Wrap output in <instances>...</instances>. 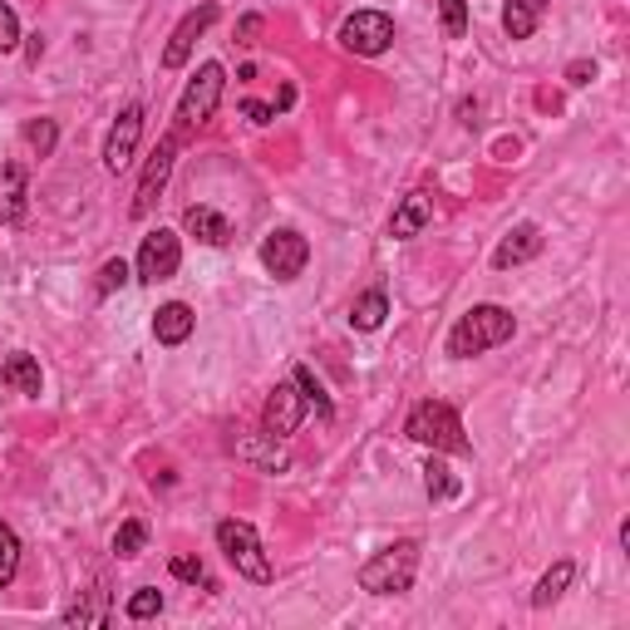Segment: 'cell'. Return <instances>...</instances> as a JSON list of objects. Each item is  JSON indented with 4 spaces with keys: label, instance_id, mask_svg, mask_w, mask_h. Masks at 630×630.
I'll list each match as a JSON object with an SVG mask.
<instances>
[{
    "label": "cell",
    "instance_id": "e0dca14e",
    "mask_svg": "<svg viewBox=\"0 0 630 630\" xmlns=\"http://www.w3.org/2000/svg\"><path fill=\"white\" fill-rule=\"evenodd\" d=\"M0 380L15 389V395H25V399H40V364H35V355H25V350H15L11 360L0 364Z\"/></svg>",
    "mask_w": 630,
    "mask_h": 630
},
{
    "label": "cell",
    "instance_id": "ba28073f",
    "mask_svg": "<svg viewBox=\"0 0 630 630\" xmlns=\"http://www.w3.org/2000/svg\"><path fill=\"white\" fill-rule=\"evenodd\" d=\"M178 261H182V246L172 232H149L139 246V281H149V286H158V281L178 277Z\"/></svg>",
    "mask_w": 630,
    "mask_h": 630
},
{
    "label": "cell",
    "instance_id": "52a82bcc",
    "mask_svg": "<svg viewBox=\"0 0 630 630\" xmlns=\"http://www.w3.org/2000/svg\"><path fill=\"white\" fill-rule=\"evenodd\" d=\"M306 261H310V246H306V236L291 232V227H277V232L261 242V267L277 281H296L300 271H306Z\"/></svg>",
    "mask_w": 630,
    "mask_h": 630
},
{
    "label": "cell",
    "instance_id": "4fadbf2b",
    "mask_svg": "<svg viewBox=\"0 0 630 630\" xmlns=\"http://www.w3.org/2000/svg\"><path fill=\"white\" fill-rule=\"evenodd\" d=\"M537 252H542V232H537L532 222L513 227V232L498 242V252H492V267L507 271V267H523V261H532Z\"/></svg>",
    "mask_w": 630,
    "mask_h": 630
},
{
    "label": "cell",
    "instance_id": "836d02e7",
    "mask_svg": "<svg viewBox=\"0 0 630 630\" xmlns=\"http://www.w3.org/2000/svg\"><path fill=\"white\" fill-rule=\"evenodd\" d=\"M566 79H571V85H591V79H596V65H591V60H577V65L566 69Z\"/></svg>",
    "mask_w": 630,
    "mask_h": 630
},
{
    "label": "cell",
    "instance_id": "9a60e30c",
    "mask_svg": "<svg viewBox=\"0 0 630 630\" xmlns=\"http://www.w3.org/2000/svg\"><path fill=\"white\" fill-rule=\"evenodd\" d=\"M197 316L193 306H182V300H168V306H158V316H153V335H158L163 345H182L188 335H193Z\"/></svg>",
    "mask_w": 630,
    "mask_h": 630
},
{
    "label": "cell",
    "instance_id": "ffe728a7",
    "mask_svg": "<svg viewBox=\"0 0 630 630\" xmlns=\"http://www.w3.org/2000/svg\"><path fill=\"white\" fill-rule=\"evenodd\" d=\"M236 459H246V463H261L267 473H277V468H286V449H281L277 438H236Z\"/></svg>",
    "mask_w": 630,
    "mask_h": 630
},
{
    "label": "cell",
    "instance_id": "5b68a950",
    "mask_svg": "<svg viewBox=\"0 0 630 630\" xmlns=\"http://www.w3.org/2000/svg\"><path fill=\"white\" fill-rule=\"evenodd\" d=\"M222 65H203L197 69V79L188 89H182V104H178V118H182V129H203L207 118L217 114V104H222Z\"/></svg>",
    "mask_w": 630,
    "mask_h": 630
},
{
    "label": "cell",
    "instance_id": "8fae6325",
    "mask_svg": "<svg viewBox=\"0 0 630 630\" xmlns=\"http://www.w3.org/2000/svg\"><path fill=\"white\" fill-rule=\"evenodd\" d=\"M300 414H306V399H300V385L291 380V385H277V395L267 399V414H261V424H267L271 438H286V434H296Z\"/></svg>",
    "mask_w": 630,
    "mask_h": 630
},
{
    "label": "cell",
    "instance_id": "277c9868",
    "mask_svg": "<svg viewBox=\"0 0 630 630\" xmlns=\"http://www.w3.org/2000/svg\"><path fill=\"white\" fill-rule=\"evenodd\" d=\"M217 547L227 552V562L242 571L246 581H257V587H267L277 571H271L267 552H261V537L252 523H236V517H227V523H217Z\"/></svg>",
    "mask_w": 630,
    "mask_h": 630
},
{
    "label": "cell",
    "instance_id": "7402d4cb",
    "mask_svg": "<svg viewBox=\"0 0 630 630\" xmlns=\"http://www.w3.org/2000/svg\"><path fill=\"white\" fill-rule=\"evenodd\" d=\"M571 577H577V566H571V562H556L552 571H547V577L537 581V591H532V606H552V601L562 596L566 587H571Z\"/></svg>",
    "mask_w": 630,
    "mask_h": 630
},
{
    "label": "cell",
    "instance_id": "f1b7e54d",
    "mask_svg": "<svg viewBox=\"0 0 630 630\" xmlns=\"http://www.w3.org/2000/svg\"><path fill=\"white\" fill-rule=\"evenodd\" d=\"M158 610H163V591L143 587V591H133V596H129V616L133 620H149V616H158Z\"/></svg>",
    "mask_w": 630,
    "mask_h": 630
},
{
    "label": "cell",
    "instance_id": "603a6c76",
    "mask_svg": "<svg viewBox=\"0 0 630 630\" xmlns=\"http://www.w3.org/2000/svg\"><path fill=\"white\" fill-rule=\"evenodd\" d=\"M424 492H428L434 502L459 498V478H453L449 463H438V459H428V463H424Z\"/></svg>",
    "mask_w": 630,
    "mask_h": 630
},
{
    "label": "cell",
    "instance_id": "4dcf8cb0",
    "mask_svg": "<svg viewBox=\"0 0 630 630\" xmlns=\"http://www.w3.org/2000/svg\"><path fill=\"white\" fill-rule=\"evenodd\" d=\"M15 44H21V21L11 5H0V50H15Z\"/></svg>",
    "mask_w": 630,
    "mask_h": 630
},
{
    "label": "cell",
    "instance_id": "cb8c5ba5",
    "mask_svg": "<svg viewBox=\"0 0 630 630\" xmlns=\"http://www.w3.org/2000/svg\"><path fill=\"white\" fill-rule=\"evenodd\" d=\"M15 566H21V537L0 523V591L15 581Z\"/></svg>",
    "mask_w": 630,
    "mask_h": 630
},
{
    "label": "cell",
    "instance_id": "2e32d148",
    "mask_svg": "<svg viewBox=\"0 0 630 630\" xmlns=\"http://www.w3.org/2000/svg\"><path fill=\"white\" fill-rule=\"evenodd\" d=\"M182 227H188V232H193L203 246H227V242H232L227 217L213 213V207H188V213H182Z\"/></svg>",
    "mask_w": 630,
    "mask_h": 630
},
{
    "label": "cell",
    "instance_id": "3957f363",
    "mask_svg": "<svg viewBox=\"0 0 630 630\" xmlns=\"http://www.w3.org/2000/svg\"><path fill=\"white\" fill-rule=\"evenodd\" d=\"M414 571H419V542H395L360 566V587L370 596H399V591L414 587Z\"/></svg>",
    "mask_w": 630,
    "mask_h": 630
},
{
    "label": "cell",
    "instance_id": "9c48e42d",
    "mask_svg": "<svg viewBox=\"0 0 630 630\" xmlns=\"http://www.w3.org/2000/svg\"><path fill=\"white\" fill-rule=\"evenodd\" d=\"M172 158H178V133H168V139L153 149L149 168H143L139 178V197H133V217H149L153 203H158V193L168 188V172H172Z\"/></svg>",
    "mask_w": 630,
    "mask_h": 630
},
{
    "label": "cell",
    "instance_id": "4316f807",
    "mask_svg": "<svg viewBox=\"0 0 630 630\" xmlns=\"http://www.w3.org/2000/svg\"><path fill=\"white\" fill-rule=\"evenodd\" d=\"M25 143H30L40 158H50L54 153V118H35V124H25Z\"/></svg>",
    "mask_w": 630,
    "mask_h": 630
},
{
    "label": "cell",
    "instance_id": "e575fe53",
    "mask_svg": "<svg viewBox=\"0 0 630 630\" xmlns=\"http://www.w3.org/2000/svg\"><path fill=\"white\" fill-rule=\"evenodd\" d=\"M261 30V15H246L242 25H236V44H252V35Z\"/></svg>",
    "mask_w": 630,
    "mask_h": 630
},
{
    "label": "cell",
    "instance_id": "f546056e",
    "mask_svg": "<svg viewBox=\"0 0 630 630\" xmlns=\"http://www.w3.org/2000/svg\"><path fill=\"white\" fill-rule=\"evenodd\" d=\"M438 11H443V30H449L453 40L468 30V5H463V0H438Z\"/></svg>",
    "mask_w": 630,
    "mask_h": 630
},
{
    "label": "cell",
    "instance_id": "30bf717a",
    "mask_svg": "<svg viewBox=\"0 0 630 630\" xmlns=\"http://www.w3.org/2000/svg\"><path fill=\"white\" fill-rule=\"evenodd\" d=\"M139 133H143V108L129 104L124 114L114 118V129H108V143H104V168L108 172H124L139 153Z\"/></svg>",
    "mask_w": 630,
    "mask_h": 630
},
{
    "label": "cell",
    "instance_id": "5bb4252c",
    "mask_svg": "<svg viewBox=\"0 0 630 630\" xmlns=\"http://www.w3.org/2000/svg\"><path fill=\"white\" fill-rule=\"evenodd\" d=\"M428 217H434V197H428V193H409L404 203H399L395 222H389V236H395V242H409V236H419L428 227Z\"/></svg>",
    "mask_w": 630,
    "mask_h": 630
},
{
    "label": "cell",
    "instance_id": "1f68e13d",
    "mask_svg": "<svg viewBox=\"0 0 630 630\" xmlns=\"http://www.w3.org/2000/svg\"><path fill=\"white\" fill-rule=\"evenodd\" d=\"M172 577L178 581H207V571H203L197 556H172Z\"/></svg>",
    "mask_w": 630,
    "mask_h": 630
},
{
    "label": "cell",
    "instance_id": "7a4b0ae2",
    "mask_svg": "<svg viewBox=\"0 0 630 630\" xmlns=\"http://www.w3.org/2000/svg\"><path fill=\"white\" fill-rule=\"evenodd\" d=\"M404 434L414 438V443H424V449H434V453H473L459 409L443 404V399H424V404H414Z\"/></svg>",
    "mask_w": 630,
    "mask_h": 630
},
{
    "label": "cell",
    "instance_id": "7c38bea8",
    "mask_svg": "<svg viewBox=\"0 0 630 630\" xmlns=\"http://www.w3.org/2000/svg\"><path fill=\"white\" fill-rule=\"evenodd\" d=\"M213 21H217V5H197V11H188V15H182V25H178V30H172L168 50H163V65H168V69H182V65H188V54H193L197 35H203Z\"/></svg>",
    "mask_w": 630,
    "mask_h": 630
},
{
    "label": "cell",
    "instance_id": "d6a6232c",
    "mask_svg": "<svg viewBox=\"0 0 630 630\" xmlns=\"http://www.w3.org/2000/svg\"><path fill=\"white\" fill-rule=\"evenodd\" d=\"M242 114L252 118V124H271V118H277V108H271V104H257V99H246Z\"/></svg>",
    "mask_w": 630,
    "mask_h": 630
},
{
    "label": "cell",
    "instance_id": "d6986e66",
    "mask_svg": "<svg viewBox=\"0 0 630 630\" xmlns=\"http://www.w3.org/2000/svg\"><path fill=\"white\" fill-rule=\"evenodd\" d=\"M542 11H547V0H507V11H502V30L513 35V40H532Z\"/></svg>",
    "mask_w": 630,
    "mask_h": 630
},
{
    "label": "cell",
    "instance_id": "ac0fdd59",
    "mask_svg": "<svg viewBox=\"0 0 630 630\" xmlns=\"http://www.w3.org/2000/svg\"><path fill=\"white\" fill-rule=\"evenodd\" d=\"M25 217V168L0 163V222H21Z\"/></svg>",
    "mask_w": 630,
    "mask_h": 630
},
{
    "label": "cell",
    "instance_id": "484cf974",
    "mask_svg": "<svg viewBox=\"0 0 630 630\" xmlns=\"http://www.w3.org/2000/svg\"><path fill=\"white\" fill-rule=\"evenodd\" d=\"M143 547H149V527H143V523H124L114 532V552L118 556H139Z\"/></svg>",
    "mask_w": 630,
    "mask_h": 630
},
{
    "label": "cell",
    "instance_id": "d4e9b609",
    "mask_svg": "<svg viewBox=\"0 0 630 630\" xmlns=\"http://www.w3.org/2000/svg\"><path fill=\"white\" fill-rule=\"evenodd\" d=\"M296 385H300V399H306V409H316L321 419H331V399H325V389L316 385V374H310L306 364H296Z\"/></svg>",
    "mask_w": 630,
    "mask_h": 630
},
{
    "label": "cell",
    "instance_id": "8992f818",
    "mask_svg": "<svg viewBox=\"0 0 630 630\" xmlns=\"http://www.w3.org/2000/svg\"><path fill=\"white\" fill-rule=\"evenodd\" d=\"M340 44L350 54H385L395 44V21L385 11H355L340 25Z\"/></svg>",
    "mask_w": 630,
    "mask_h": 630
},
{
    "label": "cell",
    "instance_id": "6da1fadb",
    "mask_svg": "<svg viewBox=\"0 0 630 630\" xmlns=\"http://www.w3.org/2000/svg\"><path fill=\"white\" fill-rule=\"evenodd\" d=\"M513 331H517L513 310H502V306H473L468 316H459V325L449 331V355H453V360H473V355L492 350V345L513 340Z\"/></svg>",
    "mask_w": 630,
    "mask_h": 630
},
{
    "label": "cell",
    "instance_id": "83f0119b",
    "mask_svg": "<svg viewBox=\"0 0 630 630\" xmlns=\"http://www.w3.org/2000/svg\"><path fill=\"white\" fill-rule=\"evenodd\" d=\"M124 286H129V261H124V257L104 261V267H99V296H108V291H124Z\"/></svg>",
    "mask_w": 630,
    "mask_h": 630
},
{
    "label": "cell",
    "instance_id": "44dd1931",
    "mask_svg": "<svg viewBox=\"0 0 630 630\" xmlns=\"http://www.w3.org/2000/svg\"><path fill=\"white\" fill-rule=\"evenodd\" d=\"M385 316H389L385 291H364V296L350 306V325H355V331H380V325H385Z\"/></svg>",
    "mask_w": 630,
    "mask_h": 630
}]
</instances>
